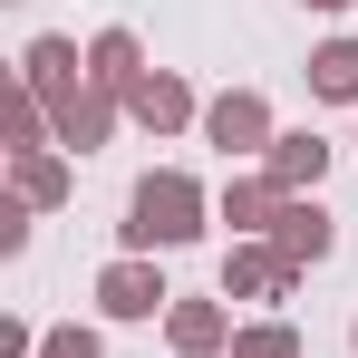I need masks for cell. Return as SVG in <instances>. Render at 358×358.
<instances>
[{"label": "cell", "instance_id": "obj_1", "mask_svg": "<svg viewBox=\"0 0 358 358\" xmlns=\"http://www.w3.org/2000/svg\"><path fill=\"white\" fill-rule=\"evenodd\" d=\"M203 223H213V194L184 165H155V175H136L117 233H126V252H184V242H203Z\"/></svg>", "mask_w": 358, "mask_h": 358}, {"label": "cell", "instance_id": "obj_2", "mask_svg": "<svg viewBox=\"0 0 358 358\" xmlns=\"http://www.w3.org/2000/svg\"><path fill=\"white\" fill-rule=\"evenodd\" d=\"M271 107H262V87H223V97H203V145H223V155H271Z\"/></svg>", "mask_w": 358, "mask_h": 358}, {"label": "cell", "instance_id": "obj_3", "mask_svg": "<svg viewBox=\"0 0 358 358\" xmlns=\"http://www.w3.org/2000/svg\"><path fill=\"white\" fill-rule=\"evenodd\" d=\"M97 310H107V320H155V310H175L155 252H117V262L97 271Z\"/></svg>", "mask_w": 358, "mask_h": 358}, {"label": "cell", "instance_id": "obj_4", "mask_svg": "<svg viewBox=\"0 0 358 358\" xmlns=\"http://www.w3.org/2000/svg\"><path fill=\"white\" fill-rule=\"evenodd\" d=\"M126 117L145 126V136H184V126H203V107H194V87H184L175 68H145L126 87Z\"/></svg>", "mask_w": 358, "mask_h": 358}, {"label": "cell", "instance_id": "obj_5", "mask_svg": "<svg viewBox=\"0 0 358 358\" xmlns=\"http://www.w3.org/2000/svg\"><path fill=\"white\" fill-rule=\"evenodd\" d=\"M271 252H281L291 271L329 262V252H339V223H329V203H320V194H291V203H281V223H271Z\"/></svg>", "mask_w": 358, "mask_h": 358}, {"label": "cell", "instance_id": "obj_6", "mask_svg": "<svg viewBox=\"0 0 358 358\" xmlns=\"http://www.w3.org/2000/svg\"><path fill=\"white\" fill-rule=\"evenodd\" d=\"M329 165H339V145H329V136H310V126H281V136H271V155H262V175L281 184V194H320Z\"/></svg>", "mask_w": 358, "mask_h": 358}, {"label": "cell", "instance_id": "obj_7", "mask_svg": "<svg viewBox=\"0 0 358 358\" xmlns=\"http://www.w3.org/2000/svg\"><path fill=\"white\" fill-rule=\"evenodd\" d=\"M20 87H29L39 107L78 97V87H87V59H78V39H59V29H49V39H29V49H20Z\"/></svg>", "mask_w": 358, "mask_h": 358}, {"label": "cell", "instance_id": "obj_8", "mask_svg": "<svg viewBox=\"0 0 358 358\" xmlns=\"http://www.w3.org/2000/svg\"><path fill=\"white\" fill-rule=\"evenodd\" d=\"M117 117H126V97H117V87H78V97H59V107H49V126H59V145H68V155H97V145L117 136Z\"/></svg>", "mask_w": 358, "mask_h": 358}, {"label": "cell", "instance_id": "obj_9", "mask_svg": "<svg viewBox=\"0 0 358 358\" xmlns=\"http://www.w3.org/2000/svg\"><path fill=\"white\" fill-rule=\"evenodd\" d=\"M281 184L271 175H223V194H213V223H233V242H262L271 223H281Z\"/></svg>", "mask_w": 358, "mask_h": 358}, {"label": "cell", "instance_id": "obj_10", "mask_svg": "<svg viewBox=\"0 0 358 358\" xmlns=\"http://www.w3.org/2000/svg\"><path fill=\"white\" fill-rule=\"evenodd\" d=\"M233 310H223V291L213 300H184L175 291V310H165V339H175V358H213V349H233Z\"/></svg>", "mask_w": 358, "mask_h": 358}, {"label": "cell", "instance_id": "obj_11", "mask_svg": "<svg viewBox=\"0 0 358 358\" xmlns=\"http://www.w3.org/2000/svg\"><path fill=\"white\" fill-rule=\"evenodd\" d=\"M291 281L300 271L271 242H233V252H223V300H291Z\"/></svg>", "mask_w": 358, "mask_h": 358}, {"label": "cell", "instance_id": "obj_12", "mask_svg": "<svg viewBox=\"0 0 358 358\" xmlns=\"http://www.w3.org/2000/svg\"><path fill=\"white\" fill-rule=\"evenodd\" d=\"M10 194H20L29 213H49V203H68V194H78V175H68V155H49V145H39V155H10Z\"/></svg>", "mask_w": 358, "mask_h": 358}, {"label": "cell", "instance_id": "obj_13", "mask_svg": "<svg viewBox=\"0 0 358 358\" xmlns=\"http://www.w3.org/2000/svg\"><path fill=\"white\" fill-rule=\"evenodd\" d=\"M136 78H145V49H136V29H97V39H87V87H136Z\"/></svg>", "mask_w": 358, "mask_h": 358}, {"label": "cell", "instance_id": "obj_14", "mask_svg": "<svg viewBox=\"0 0 358 358\" xmlns=\"http://www.w3.org/2000/svg\"><path fill=\"white\" fill-rule=\"evenodd\" d=\"M310 97L358 107V39H320V49H310Z\"/></svg>", "mask_w": 358, "mask_h": 358}, {"label": "cell", "instance_id": "obj_15", "mask_svg": "<svg viewBox=\"0 0 358 358\" xmlns=\"http://www.w3.org/2000/svg\"><path fill=\"white\" fill-rule=\"evenodd\" d=\"M233 358H300V329H291V320H242Z\"/></svg>", "mask_w": 358, "mask_h": 358}, {"label": "cell", "instance_id": "obj_16", "mask_svg": "<svg viewBox=\"0 0 358 358\" xmlns=\"http://www.w3.org/2000/svg\"><path fill=\"white\" fill-rule=\"evenodd\" d=\"M49 136H59V126H49V107H39L29 87H10V155H39Z\"/></svg>", "mask_w": 358, "mask_h": 358}, {"label": "cell", "instance_id": "obj_17", "mask_svg": "<svg viewBox=\"0 0 358 358\" xmlns=\"http://www.w3.org/2000/svg\"><path fill=\"white\" fill-rule=\"evenodd\" d=\"M39 358H107V339H97L87 320H68V329H49V339H39Z\"/></svg>", "mask_w": 358, "mask_h": 358}, {"label": "cell", "instance_id": "obj_18", "mask_svg": "<svg viewBox=\"0 0 358 358\" xmlns=\"http://www.w3.org/2000/svg\"><path fill=\"white\" fill-rule=\"evenodd\" d=\"M0 252H29V203H20V194L0 203Z\"/></svg>", "mask_w": 358, "mask_h": 358}, {"label": "cell", "instance_id": "obj_19", "mask_svg": "<svg viewBox=\"0 0 358 358\" xmlns=\"http://www.w3.org/2000/svg\"><path fill=\"white\" fill-rule=\"evenodd\" d=\"M300 10H349V0H300Z\"/></svg>", "mask_w": 358, "mask_h": 358}, {"label": "cell", "instance_id": "obj_20", "mask_svg": "<svg viewBox=\"0 0 358 358\" xmlns=\"http://www.w3.org/2000/svg\"><path fill=\"white\" fill-rule=\"evenodd\" d=\"M349 339H358V329H349Z\"/></svg>", "mask_w": 358, "mask_h": 358}]
</instances>
